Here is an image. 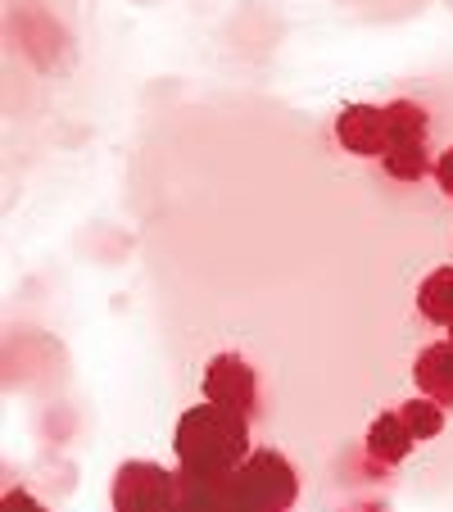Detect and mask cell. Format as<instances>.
I'll use <instances>...</instances> for the list:
<instances>
[{"instance_id": "1", "label": "cell", "mask_w": 453, "mask_h": 512, "mask_svg": "<svg viewBox=\"0 0 453 512\" xmlns=\"http://www.w3.org/2000/svg\"><path fill=\"white\" fill-rule=\"evenodd\" d=\"M177 472L195 481H232L250 458V417L222 404H195L177 417Z\"/></svg>"}, {"instance_id": "2", "label": "cell", "mask_w": 453, "mask_h": 512, "mask_svg": "<svg viewBox=\"0 0 453 512\" xmlns=\"http://www.w3.org/2000/svg\"><path fill=\"white\" fill-rule=\"evenodd\" d=\"M227 485H232L236 512H290L299 499V476L277 449H254Z\"/></svg>"}, {"instance_id": "3", "label": "cell", "mask_w": 453, "mask_h": 512, "mask_svg": "<svg viewBox=\"0 0 453 512\" xmlns=\"http://www.w3.org/2000/svg\"><path fill=\"white\" fill-rule=\"evenodd\" d=\"M114 512H182V472L159 463H123L114 476Z\"/></svg>"}, {"instance_id": "4", "label": "cell", "mask_w": 453, "mask_h": 512, "mask_svg": "<svg viewBox=\"0 0 453 512\" xmlns=\"http://www.w3.org/2000/svg\"><path fill=\"white\" fill-rule=\"evenodd\" d=\"M204 395H209V404L245 413L250 422H254V413H259V377H254V368L241 354L213 358L209 368H204Z\"/></svg>"}, {"instance_id": "5", "label": "cell", "mask_w": 453, "mask_h": 512, "mask_svg": "<svg viewBox=\"0 0 453 512\" xmlns=\"http://www.w3.org/2000/svg\"><path fill=\"white\" fill-rule=\"evenodd\" d=\"M336 136L345 150L354 155H390V132H386V109H372V105H354L340 114Z\"/></svg>"}, {"instance_id": "6", "label": "cell", "mask_w": 453, "mask_h": 512, "mask_svg": "<svg viewBox=\"0 0 453 512\" xmlns=\"http://www.w3.org/2000/svg\"><path fill=\"white\" fill-rule=\"evenodd\" d=\"M417 390H422L426 399H435V404H453V340H440V345L422 349L417 354Z\"/></svg>"}, {"instance_id": "7", "label": "cell", "mask_w": 453, "mask_h": 512, "mask_svg": "<svg viewBox=\"0 0 453 512\" xmlns=\"http://www.w3.org/2000/svg\"><path fill=\"white\" fill-rule=\"evenodd\" d=\"M413 431H408V422L399 413H381L372 422V431H367V454L376 458V463H399V458H408V449H413Z\"/></svg>"}, {"instance_id": "8", "label": "cell", "mask_w": 453, "mask_h": 512, "mask_svg": "<svg viewBox=\"0 0 453 512\" xmlns=\"http://www.w3.org/2000/svg\"><path fill=\"white\" fill-rule=\"evenodd\" d=\"M386 132H390V150H399V145H426L431 118H426V109L413 105V100H395V105L386 109Z\"/></svg>"}, {"instance_id": "9", "label": "cell", "mask_w": 453, "mask_h": 512, "mask_svg": "<svg viewBox=\"0 0 453 512\" xmlns=\"http://www.w3.org/2000/svg\"><path fill=\"white\" fill-rule=\"evenodd\" d=\"M417 309H422L431 322H440V327H453V268H440L422 281Z\"/></svg>"}, {"instance_id": "10", "label": "cell", "mask_w": 453, "mask_h": 512, "mask_svg": "<svg viewBox=\"0 0 453 512\" xmlns=\"http://www.w3.org/2000/svg\"><path fill=\"white\" fill-rule=\"evenodd\" d=\"M399 417L408 422V431H413V440H435V435L444 431V413L435 399H413V404L399 408Z\"/></svg>"}, {"instance_id": "11", "label": "cell", "mask_w": 453, "mask_h": 512, "mask_svg": "<svg viewBox=\"0 0 453 512\" xmlns=\"http://www.w3.org/2000/svg\"><path fill=\"white\" fill-rule=\"evenodd\" d=\"M386 168L390 177H399V182H417V177H426V145H399V150H390L386 155Z\"/></svg>"}, {"instance_id": "12", "label": "cell", "mask_w": 453, "mask_h": 512, "mask_svg": "<svg viewBox=\"0 0 453 512\" xmlns=\"http://www.w3.org/2000/svg\"><path fill=\"white\" fill-rule=\"evenodd\" d=\"M0 508H5V512H46L37 499H32L28 490H10V494H5V503H0Z\"/></svg>"}, {"instance_id": "13", "label": "cell", "mask_w": 453, "mask_h": 512, "mask_svg": "<svg viewBox=\"0 0 453 512\" xmlns=\"http://www.w3.org/2000/svg\"><path fill=\"white\" fill-rule=\"evenodd\" d=\"M435 177H440V186L453 195V150H444L440 164H435Z\"/></svg>"}, {"instance_id": "14", "label": "cell", "mask_w": 453, "mask_h": 512, "mask_svg": "<svg viewBox=\"0 0 453 512\" xmlns=\"http://www.w3.org/2000/svg\"><path fill=\"white\" fill-rule=\"evenodd\" d=\"M449 340H453V327H449Z\"/></svg>"}]
</instances>
